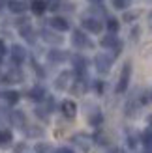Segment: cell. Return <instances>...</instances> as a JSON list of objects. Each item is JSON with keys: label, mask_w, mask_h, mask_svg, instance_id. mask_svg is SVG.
I'll use <instances>...</instances> for the list:
<instances>
[{"label": "cell", "mask_w": 152, "mask_h": 153, "mask_svg": "<svg viewBox=\"0 0 152 153\" xmlns=\"http://www.w3.org/2000/svg\"><path fill=\"white\" fill-rule=\"evenodd\" d=\"M115 6L117 7H124L126 6V0H115Z\"/></svg>", "instance_id": "obj_19"}, {"label": "cell", "mask_w": 152, "mask_h": 153, "mask_svg": "<svg viewBox=\"0 0 152 153\" xmlns=\"http://www.w3.org/2000/svg\"><path fill=\"white\" fill-rule=\"evenodd\" d=\"M62 110H64V114H66L68 118H73V116H75V105H73L71 101H64Z\"/></svg>", "instance_id": "obj_6"}, {"label": "cell", "mask_w": 152, "mask_h": 153, "mask_svg": "<svg viewBox=\"0 0 152 153\" xmlns=\"http://www.w3.org/2000/svg\"><path fill=\"white\" fill-rule=\"evenodd\" d=\"M43 95H45V91H43V88H40V86H38V88H34L32 91H30V97H32V99H36V101H41V99H43Z\"/></svg>", "instance_id": "obj_12"}, {"label": "cell", "mask_w": 152, "mask_h": 153, "mask_svg": "<svg viewBox=\"0 0 152 153\" xmlns=\"http://www.w3.org/2000/svg\"><path fill=\"white\" fill-rule=\"evenodd\" d=\"M64 58H66V54H64V52H60V51H51V54H49L51 62H62Z\"/></svg>", "instance_id": "obj_11"}, {"label": "cell", "mask_w": 152, "mask_h": 153, "mask_svg": "<svg viewBox=\"0 0 152 153\" xmlns=\"http://www.w3.org/2000/svg\"><path fill=\"white\" fill-rule=\"evenodd\" d=\"M51 26L55 28V30H60V32H64V30L70 28L68 21H66V19H62V17H55V19H51Z\"/></svg>", "instance_id": "obj_3"}, {"label": "cell", "mask_w": 152, "mask_h": 153, "mask_svg": "<svg viewBox=\"0 0 152 153\" xmlns=\"http://www.w3.org/2000/svg\"><path fill=\"white\" fill-rule=\"evenodd\" d=\"M73 43L77 45V47H83V45H88V41H87V37L83 36L79 30L77 32H73Z\"/></svg>", "instance_id": "obj_9"}, {"label": "cell", "mask_w": 152, "mask_h": 153, "mask_svg": "<svg viewBox=\"0 0 152 153\" xmlns=\"http://www.w3.org/2000/svg\"><path fill=\"white\" fill-rule=\"evenodd\" d=\"M25 56H26L25 49H23L21 45H13V49H11V58H13V62L19 64V62H23V60H25Z\"/></svg>", "instance_id": "obj_1"}, {"label": "cell", "mask_w": 152, "mask_h": 153, "mask_svg": "<svg viewBox=\"0 0 152 153\" xmlns=\"http://www.w3.org/2000/svg\"><path fill=\"white\" fill-rule=\"evenodd\" d=\"M45 7H47V6H45L43 0H34V2H32V11H34L36 15H41V13L45 11Z\"/></svg>", "instance_id": "obj_8"}, {"label": "cell", "mask_w": 152, "mask_h": 153, "mask_svg": "<svg viewBox=\"0 0 152 153\" xmlns=\"http://www.w3.org/2000/svg\"><path fill=\"white\" fill-rule=\"evenodd\" d=\"M13 121L21 127V123L25 121V116H23V112H13Z\"/></svg>", "instance_id": "obj_15"}, {"label": "cell", "mask_w": 152, "mask_h": 153, "mask_svg": "<svg viewBox=\"0 0 152 153\" xmlns=\"http://www.w3.org/2000/svg\"><path fill=\"white\" fill-rule=\"evenodd\" d=\"M128 79H130V64H126L122 75H120V82H118L117 91H124V90H126V86H128Z\"/></svg>", "instance_id": "obj_2"}, {"label": "cell", "mask_w": 152, "mask_h": 153, "mask_svg": "<svg viewBox=\"0 0 152 153\" xmlns=\"http://www.w3.org/2000/svg\"><path fill=\"white\" fill-rule=\"evenodd\" d=\"M83 26H85L87 30H90V32H100V30H102V25H100L96 19H87V21H83Z\"/></svg>", "instance_id": "obj_4"}, {"label": "cell", "mask_w": 152, "mask_h": 153, "mask_svg": "<svg viewBox=\"0 0 152 153\" xmlns=\"http://www.w3.org/2000/svg\"><path fill=\"white\" fill-rule=\"evenodd\" d=\"M113 43H115V37H105V39L102 41V45H103V47H109V45H113Z\"/></svg>", "instance_id": "obj_17"}, {"label": "cell", "mask_w": 152, "mask_h": 153, "mask_svg": "<svg viewBox=\"0 0 152 153\" xmlns=\"http://www.w3.org/2000/svg\"><path fill=\"white\" fill-rule=\"evenodd\" d=\"M4 97H6V101L10 103V105H15V103L19 101V94H17V91H13V90L11 91H6Z\"/></svg>", "instance_id": "obj_10"}, {"label": "cell", "mask_w": 152, "mask_h": 153, "mask_svg": "<svg viewBox=\"0 0 152 153\" xmlns=\"http://www.w3.org/2000/svg\"><path fill=\"white\" fill-rule=\"evenodd\" d=\"M11 140V133L10 131H0V146H6Z\"/></svg>", "instance_id": "obj_14"}, {"label": "cell", "mask_w": 152, "mask_h": 153, "mask_svg": "<svg viewBox=\"0 0 152 153\" xmlns=\"http://www.w3.org/2000/svg\"><path fill=\"white\" fill-rule=\"evenodd\" d=\"M8 7H10L13 13H23L25 11V4H23L21 0H10V2H8Z\"/></svg>", "instance_id": "obj_5"}, {"label": "cell", "mask_w": 152, "mask_h": 153, "mask_svg": "<svg viewBox=\"0 0 152 153\" xmlns=\"http://www.w3.org/2000/svg\"><path fill=\"white\" fill-rule=\"evenodd\" d=\"M98 64H100V71H107V62H105L102 56L98 58Z\"/></svg>", "instance_id": "obj_16"}, {"label": "cell", "mask_w": 152, "mask_h": 153, "mask_svg": "<svg viewBox=\"0 0 152 153\" xmlns=\"http://www.w3.org/2000/svg\"><path fill=\"white\" fill-rule=\"evenodd\" d=\"M107 26H109V30H118V22H117L115 19H111V21H109V25H107Z\"/></svg>", "instance_id": "obj_18"}, {"label": "cell", "mask_w": 152, "mask_h": 153, "mask_svg": "<svg viewBox=\"0 0 152 153\" xmlns=\"http://www.w3.org/2000/svg\"><path fill=\"white\" fill-rule=\"evenodd\" d=\"M36 149H38V153H47V149H49V148H47V146H38Z\"/></svg>", "instance_id": "obj_20"}, {"label": "cell", "mask_w": 152, "mask_h": 153, "mask_svg": "<svg viewBox=\"0 0 152 153\" xmlns=\"http://www.w3.org/2000/svg\"><path fill=\"white\" fill-rule=\"evenodd\" d=\"M4 52H6V45H4L2 41H0V56H2V54H4Z\"/></svg>", "instance_id": "obj_21"}, {"label": "cell", "mask_w": 152, "mask_h": 153, "mask_svg": "<svg viewBox=\"0 0 152 153\" xmlns=\"http://www.w3.org/2000/svg\"><path fill=\"white\" fill-rule=\"evenodd\" d=\"M43 37H45L47 41H53V43H60V41H62L60 37H56V34L49 32V30H43Z\"/></svg>", "instance_id": "obj_13"}, {"label": "cell", "mask_w": 152, "mask_h": 153, "mask_svg": "<svg viewBox=\"0 0 152 153\" xmlns=\"http://www.w3.org/2000/svg\"><path fill=\"white\" fill-rule=\"evenodd\" d=\"M68 79H70V73H62L56 79V82H55V86L58 88V90H64L66 86H68Z\"/></svg>", "instance_id": "obj_7"}]
</instances>
